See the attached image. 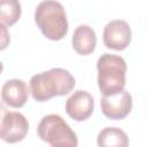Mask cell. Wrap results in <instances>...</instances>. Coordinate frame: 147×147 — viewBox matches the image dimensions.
I'll return each mask as SVG.
<instances>
[{"label": "cell", "instance_id": "cell-8", "mask_svg": "<svg viewBox=\"0 0 147 147\" xmlns=\"http://www.w3.org/2000/svg\"><path fill=\"white\" fill-rule=\"evenodd\" d=\"M29 98V88L22 79H9L1 88V100L11 108H22Z\"/></svg>", "mask_w": 147, "mask_h": 147}, {"label": "cell", "instance_id": "cell-2", "mask_svg": "<svg viewBox=\"0 0 147 147\" xmlns=\"http://www.w3.org/2000/svg\"><path fill=\"white\" fill-rule=\"evenodd\" d=\"M34 22L49 40L59 41L68 33V20L63 6L56 0H44L34 10Z\"/></svg>", "mask_w": 147, "mask_h": 147}, {"label": "cell", "instance_id": "cell-7", "mask_svg": "<svg viewBox=\"0 0 147 147\" xmlns=\"http://www.w3.org/2000/svg\"><path fill=\"white\" fill-rule=\"evenodd\" d=\"M94 110L93 96L84 90L75 91L65 101V113L76 122L86 121Z\"/></svg>", "mask_w": 147, "mask_h": 147}, {"label": "cell", "instance_id": "cell-13", "mask_svg": "<svg viewBox=\"0 0 147 147\" xmlns=\"http://www.w3.org/2000/svg\"><path fill=\"white\" fill-rule=\"evenodd\" d=\"M9 42H10V34L8 28L3 23H0V51L6 49L9 46Z\"/></svg>", "mask_w": 147, "mask_h": 147}, {"label": "cell", "instance_id": "cell-1", "mask_svg": "<svg viewBox=\"0 0 147 147\" xmlns=\"http://www.w3.org/2000/svg\"><path fill=\"white\" fill-rule=\"evenodd\" d=\"M76 85L74 76L65 69L52 68L30 79V92L36 101L44 102L54 96L69 94Z\"/></svg>", "mask_w": 147, "mask_h": 147}, {"label": "cell", "instance_id": "cell-6", "mask_svg": "<svg viewBox=\"0 0 147 147\" xmlns=\"http://www.w3.org/2000/svg\"><path fill=\"white\" fill-rule=\"evenodd\" d=\"M102 39L107 48L124 51L130 45L132 39L131 28L124 20H113L106 24Z\"/></svg>", "mask_w": 147, "mask_h": 147}, {"label": "cell", "instance_id": "cell-9", "mask_svg": "<svg viewBox=\"0 0 147 147\" xmlns=\"http://www.w3.org/2000/svg\"><path fill=\"white\" fill-rule=\"evenodd\" d=\"M71 44L74 49L80 55H90L95 51L96 34L95 31L85 24L77 26L74 31Z\"/></svg>", "mask_w": 147, "mask_h": 147}, {"label": "cell", "instance_id": "cell-10", "mask_svg": "<svg viewBox=\"0 0 147 147\" xmlns=\"http://www.w3.org/2000/svg\"><path fill=\"white\" fill-rule=\"evenodd\" d=\"M28 131H29V123L25 116L18 111H13L11 123L3 138V141L8 144H15L22 141L28 134Z\"/></svg>", "mask_w": 147, "mask_h": 147}, {"label": "cell", "instance_id": "cell-14", "mask_svg": "<svg viewBox=\"0 0 147 147\" xmlns=\"http://www.w3.org/2000/svg\"><path fill=\"white\" fill-rule=\"evenodd\" d=\"M2 70H3V64H2V62L0 61V75H1V72H2Z\"/></svg>", "mask_w": 147, "mask_h": 147}, {"label": "cell", "instance_id": "cell-5", "mask_svg": "<svg viewBox=\"0 0 147 147\" xmlns=\"http://www.w3.org/2000/svg\"><path fill=\"white\" fill-rule=\"evenodd\" d=\"M102 114L109 119H124L132 110V95L123 88L122 91L103 95L100 101Z\"/></svg>", "mask_w": 147, "mask_h": 147}, {"label": "cell", "instance_id": "cell-12", "mask_svg": "<svg viewBox=\"0 0 147 147\" xmlns=\"http://www.w3.org/2000/svg\"><path fill=\"white\" fill-rule=\"evenodd\" d=\"M22 7L18 0H0V23L14 25L21 17Z\"/></svg>", "mask_w": 147, "mask_h": 147}, {"label": "cell", "instance_id": "cell-11", "mask_svg": "<svg viewBox=\"0 0 147 147\" xmlns=\"http://www.w3.org/2000/svg\"><path fill=\"white\" fill-rule=\"evenodd\" d=\"M98 146H116V147H126L129 146L127 134L119 127H105L102 129L96 138Z\"/></svg>", "mask_w": 147, "mask_h": 147}, {"label": "cell", "instance_id": "cell-4", "mask_svg": "<svg viewBox=\"0 0 147 147\" xmlns=\"http://www.w3.org/2000/svg\"><path fill=\"white\" fill-rule=\"evenodd\" d=\"M37 133L44 142L53 147L78 146V138L76 133L68 123L56 114L44 116L37 126Z\"/></svg>", "mask_w": 147, "mask_h": 147}, {"label": "cell", "instance_id": "cell-3", "mask_svg": "<svg viewBox=\"0 0 147 147\" xmlns=\"http://www.w3.org/2000/svg\"><path fill=\"white\" fill-rule=\"evenodd\" d=\"M98 86L102 95L122 91L126 83V62L115 54H102L96 61Z\"/></svg>", "mask_w": 147, "mask_h": 147}]
</instances>
